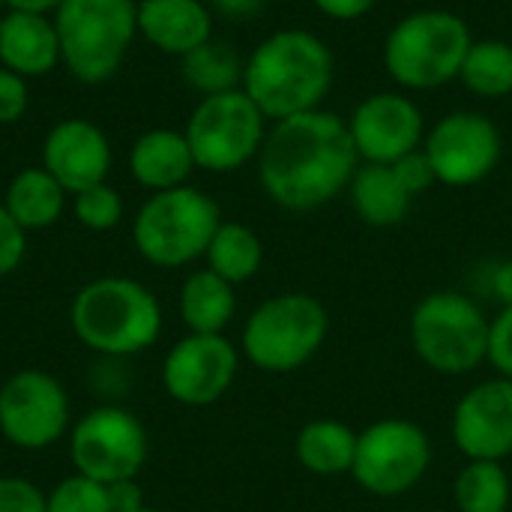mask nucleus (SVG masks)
Wrapping results in <instances>:
<instances>
[{"label": "nucleus", "instance_id": "72a5a7b5", "mask_svg": "<svg viewBox=\"0 0 512 512\" xmlns=\"http://www.w3.org/2000/svg\"><path fill=\"white\" fill-rule=\"evenodd\" d=\"M393 171H396V177L402 180V186H405L411 195H420V192H426L432 183H438L435 168H432V162H429V156H426L423 150H414V153L402 156L399 162H393Z\"/></svg>", "mask_w": 512, "mask_h": 512}, {"label": "nucleus", "instance_id": "393cba45", "mask_svg": "<svg viewBox=\"0 0 512 512\" xmlns=\"http://www.w3.org/2000/svg\"><path fill=\"white\" fill-rule=\"evenodd\" d=\"M243 69H246V63L240 60V54L231 45L213 42V39H207L204 45H198L195 51H189L183 57L186 84L204 96L237 90L243 84Z\"/></svg>", "mask_w": 512, "mask_h": 512}, {"label": "nucleus", "instance_id": "20e7f679", "mask_svg": "<svg viewBox=\"0 0 512 512\" xmlns=\"http://www.w3.org/2000/svg\"><path fill=\"white\" fill-rule=\"evenodd\" d=\"M471 45L465 18L447 9H420L387 33L384 66L405 90H435L459 78Z\"/></svg>", "mask_w": 512, "mask_h": 512}, {"label": "nucleus", "instance_id": "423d86ee", "mask_svg": "<svg viewBox=\"0 0 512 512\" xmlns=\"http://www.w3.org/2000/svg\"><path fill=\"white\" fill-rule=\"evenodd\" d=\"M219 225V207L210 195L192 186H177L156 192L138 210L132 237L150 264L183 267L198 255H207Z\"/></svg>", "mask_w": 512, "mask_h": 512}, {"label": "nucleus", "instance_id": "f03ea898", "mask_svg": "<svg viewBox=\"0 0 512 512\" xmlns=\"http://www.w3.org/2000/svg\"><path fill=\"white\" fill-rule=\"evenodd\" d=\"M333 51L312 30L267 36L243 69V90L267 120L318 111L333 87Z\"/></svg>", "mask_w": 512, "mask_h": 512}, {"label": "nucleus", "instance_id": "7ed1b4c3", "mask_svg": "<svg viewBox=\"0 0 512 512\" xmlns=\"http://www.w3.org/2000/svg\"><path fill=\"white\" fill-rule=\"evenodd\" d=\"M69 324L90 351L105 357H132L159 339L162 309L153 291L141 282L102 276L75 294Z\"/></svg>", "mask_w": 512, "mask_h": 512}, {"label": "nucleus", "instance_id": "e433bc0d", "mask_svg": "<svg viewBox=\"0 0 512 512\" xmlns=\"http://www.w3.org/2000/svg\"><path fill=\"white\" fill-rule=\"evenodd\" d=\"M210 3L228 18H249L264 6V0H210Z\"/></svg>", "mask_w": 512, "mask_h": 512}, {"label": "nucleus", "instance_id": "a878e982", "mask_svg": "<svg viewBox=\"0 0 512 512\" xmlns=\"http://www.w3.org/2000/svg\"><path fill=\"white\" fill-rule=\"evenodd\" d=\"M465 87L480 99H504L512 93V45L504 39H480L471 45L459 72Z\"/></svg>", "mask_w": 512, "mask_h": 512}, {"label": "nucleus", "instance_id": "9d476101", "mask_svg": "<svg viewBox=\"0 0 512 512\" xmlns=\"http://www.w3.org/2000/svg\"><path fill=\"white\" fill-rule=\"evenodd\" d=\"M75 474L114 486L129 483L147 462V432L135 414L105 405L84 414L69 438Z\"/></svg>", "mask_w": 512, "mask_h": 512}, {"label": "nucleus", "instance_id": "39448f33", "mask_svg": "<svg viewBox=\"0 0 512 512\" xmlns=\"http://www.w3.org/2000/svg\"><path fill=\"white\" fill-rule=\"evenodd\" d=\"M54 27L72 75L99 84L120 69L138 30V6L132 0H63Z\"/></svg>", "mask_w": 512, "mask_h": 512}, {"label": "nucleus", "instance_id": "dca6fc26", "mask_svg": "<svg viewBox=\"0 0 512 512\" xmlns=\"http://www.w3.org/2000/svg\"><path fill=\"white\" fill-rule=\"evenodd\" d=\"M456 447L474 462H498L512 453V381L498 378L474 387L453 417Z\"/></svg>", "mask_w": 512, "mask_h": 512}, {"label": "nucleus", "instance_id": "c756f323", "mask_svg": "<svg viewBox=\"0 0 512 512\" xmlns=\"http://www.w3.org/2000/svg\"><path fill=\"white\" fill-rule=\"evenodd\" d=\"M120 216H123V201L105 183L75 195V219L90 231H108L120 222Z\"/></svg>", "mask_w": 512, "mask_h": 512}, {"label": "nucleus", "instance_id": "ea45409f", "mask_svg": "<svg viewBox=\"0 0 512 512\" xmlns=\"http://www.w3.org/2000/svg\"><path fill=\"white\" fill-rule=\"evenodd\" d=\"M0 6H6V0H0Z\"/></svg>", "mask_w": 512, "mask_h": 512}, {"label": "nucleus", "instance_id": "4be33fe9", "mask_svg": "<svg viewBox=\"0 0 512 512\" xmlns=\"http://www.w3.org/2000/svg\"><path fill=\"white\" fill-rule=\"evenodd\" d=\"M63 204L66 189L45 168H27L15 174V180L9 183L3 207L24 231H39L60 219Z\"/></svg>", "mask_w": 512, "mask_h": 512}, {"label": "nucleus", "instance_id": "412c9836", "mask_svg": "<svg viewBox=\"0 0 512 512\" xmlns=\"http://www.w3.org/2000/svg\"><path fill=\"white\" fill-rule=\"evenodd\" d=\"M411 198L414 195L402 186L393 165L366 162L363 168H357L351 180V204L357 216L375 228L399 225L411 210Z\"/></svg>", "mask_w": 512, "mask_h": 512}, {"label": "nucleus", "instance_id": "f257e3e1", "mask_svg": "<svg viewBox=\"0 0 512 512\" xmlns=\"http://www.w3.org/2000/svg\"><path fill=\"white\" fill-rule=\"evenodd\" d=\"M357 147L348 123L333 111H306L276 120L261 144L258 177L285 210H315L333 201L357 174Z\"/></svg>", "mask_w": 512, "mask_h": 512}, {"label": "nucleus", "instance_id": "c9c22d12", "mask_svg": "<svg viewBox=\"0 0 512 512\" xmlns=\"http://www.w3.org/2000/svg\"><path fill=\"white\" fill-rule=\"evenodd\" d=\"M327 18H336V21H357L363 18L378 0H312Z\"/></svg>", "mask_w": 512, "mask_h": 512}, {"label": "nucleus", "instance_id": "5701e85b", "mask_svg": "<svg viewBox=\"0 0 512 512\" xmlns=\"http://www.w3.org/2000/svg\"><path fill=\"white\" fill-rule=\"evenodd\" d=\"M234 306V285L213 270L192 273L180 288V315L192 333H222Z\"/></svg>", "mask_w": 512, "mask_h": 512}, {"label": "nucleus", "instance_id": "aec40b11", "mask_svg": "<svg viewBox=\"0 0 512 512\" xmlns=\"http://www.w3.org/2000/svg\"><path fill=\"white\" fill-rule=\"evenodd\" d=\"M129 168L141 186L165 192L186 183L195 168V156L189 150L186 135L174 129H153L135 141L129 153Z\"/></svg>", "mask_w": 512, "mask_h": 512}, {"label": "nucleus", "instance_id": "ddd939ff", "mask_svg": "<svg viewBox=\"0 0 512 512\" xmlns=\"http://www.w3.org/2000/svg\"><path fill=\"white\" fill-rule=\"evenodd\" d=\"M423 153L441 183L474 186L495 171L501 159V132L477 111H453L429 132Z\"/></svg>", "mask_w": 512, "mask_h": 512}, {"label": "nucleus", "instance_id": "f704fd0d", "mask_svg": "<svg viewBox=\"0 0 512 512\" xmlns=\"http://www.w3.org/2000/svg\"><path fill=\"white\" fill-rule=\"evenodd\" d=\"M27 108V84L12 69H0V123L21 120Z\"/></svg>", "mask_w": 512, "mask_h": 512}, {"label": "nucleus", "instance_id": "bb28decb", "mask_svg": "<svg viewBox=\"0 0 512 512\" xmlns=\"http://www.w3.org/2000/svg\"><path fill=\"white\" fill-rule=\"evenodd\" d=\"M207 261L225 282H246L261 267V240L240 222H222L207 246Z\"/></svg>", "mask_w": 512, "mask_h": 512}, {"label": "nucleus", "instance_id": "1a4fd4ad", "mask_svg": "<svg viewBox=\"0 0 512 512\" xmlns=\"http://www.w3.org/2000/svg\"><path fill=\"white\" fill-rule=\"evenodd\" d=\"M417 354L444 375H462L489 357V321L456 291L426 297L411 318Z\"/></svg>", "mask_w": 512, "mask_h": 512}, {"label": "nucleus", "instance_id": "a211bd4d", "mask_svg": "<svg viewBox=\"0 0 512 512\" xmlns=\"http://www.w3.org/2000/svg\"><path fill=\"white\" fill-rule=\"evenodd\" d=\"M138 30L159 51L186 57L210 39L213 21L201 0H144L138 6Z\"/></svg>", "mask_w": 512, "mask_h": 512}, {"label": "nucleus", "instance_id": "6ab92c4d", "mask_svg": "<svg viewBox=\"0 0 512 512\" xmlns=\"http://www.w3.org/2000/svg\"><path fill=\"white\" fill-rule=\"evenodd\" d=\"M0 60L21 78L51 72L60 60L57 27L39 12L12 9L0 21Z\"/></svg>", "mask_w": 512, "mask_h": 512}, {"label": "nucleus", "instance_id": "c85d7f7f", "mask_svg": "<svg viewBox=\"0 0 512 512\" xmlns=\"http://www.w3.org/2000/svg\"><path fill=\"white\" fill-rule=\"evenodd\" d=\"M48 512H117L114 492L84 474L60 480L48 495Z\"/></svg>", "mask_w": 512, "mask_h": 512}, {"label": "nucleus", "instance_id": "b1692460", "mask_svg": "<svg viewBox=\"0 0 512 512\" xmlns=\"http://www.w3.org/2000/svg\"><path fill=\"white\" fill-rule=\"evenodd\" d=\"M354 456H357V435L336 420L309 423L297 438V459L303 462L306 471L321 477L351 471Z\"/></svg>", "mask_w": 512, "mask_h": 512}, {"label": "nucleus", "instance_id": "473e14b6", "mask_svg": "<svg viewBox=\"0 0 512 512\" xmlns=\"http://www.w3.org/2000/svg\"><path fill=\"white\" fill-rule=\"evenodd\" d=\"M24 249H27L24 228L9 216L6 207H0V279L9 276L21 264Z\"/></svg>", "mask_w": 512, "mask_h": 512}, {"label": "nucleus", "instance_id": "4c0bfd02", "mask_svg": "<svg viewBox=\"0 0 512 512\" xmlns=\"http://www.w3.org/2000/svg\"><path fill=\"white\" fill-rule=\"evenodd\" d=\"M63 0H6V6L18 9V12H39L45 15L48 9H57Z\"/></svg>", "mask_w": 512, "mask_h": 512}, {"label": "nucleus", "instance_id": "0eeeda50", "mask_svg": "<svg viewBox=\"0 0 512 512\" xmlns=\"http://www.w3.org/2000/svg\"><path fill=\"white\" fill-rule=\"evenodd\" d=\"M267 117L261 108L249 99L243 87L204 96L201 105L192 111L186 126V141L195 156V165L204 171H237L243 168L255 153H261V144L267 138Z\"/></svg>", "mask_w": 512, "mask_h": 512}, {"label": "nucleus", "instance_id": "4468645a", "mask_svg": "<svg viewBox=\"0 0 512 512\" xmlns=\"http://www.w3.org/2000/svg\"><path fill=\"white\" fill-rule=\"evenodd\" d=\"M237 375V351L222 333H192L180 339L162 369L168 396L180 405H213L222 399Z\"/></svg>", "mask_w": 512, "mask_h": 512}, {"label": "nucleus", "instance_id": "2f4dec72", "mask_svg": "<svg viewBox=\"0 0 512 512\" xmlns=\"http://www.w3.org/2000/svg\"><path fill=\"white\" fill-rule=\"evenodd\" d=\"M489 360L512 381V303L489 324Z\"/></svg>", "mask_w": 512, "mask_h": 512}, {"label": "nucleus", "instance_id": "2eb2a0df", "mask_svg": "<svg viewBox=\"0 0 512 512\" xmlns=\"http://www.w3.org/2000/svg\"><path fill=\"white\" fill-rule=\"evenodd\" d=\"M357 156L372 165H393L420 150L423 111L405 93H375L357 105L348 120Z\"/></svg>", "mask_w": 512, "mask_h": 512}, {"label": "nucleus", "instance_id": "9b49d317", "mask_svg": "<svg viewBox=\"0 0 512 512\" xmlns=\"http://www.w3.org/2000/svg\"><path fill=\"white\" fill-rule=\"evenodd\" d=\"M432 459L429 438L408 420H381L357 438L351 474L372 495H402L426 474Z\"/></svg>", "mask_w": 512, "mask_h": 512}, {"label": "nucleus", "instance_id": "58836bf2", "mask_svg": "<svg viewBox=\"0 0 512 512\" xmlns=\"http://www.w3.org/2000/svg\"><path fill=\"white\" fill-rule=\"evenodd\" d=\"M129 512H156V510H150V507H138V510H129Z\"/></svg>", "mask_w": 512, "mask_h": 512}, {"label": "nucleus", "instance_id": "7c9ffc66", "mask_svg": "<svg viewBox=\"0 0 512 512\" xmlns=\"http://www.w3.org/2000/svg\"><path fill=\"white\" fill-rule=\"evenodd\" d=\"M0 512H48V498L21 477H0Z\"/></svg>", "mask_w": 512, "mask_h": 512}, {"label": "nucleus", "instance_id": "cd10ccee", "mask_svg": "<svg viewBox=\"0 0 512 512\" xmlns=\"http://www.w3.org/2000/svg\"><path fill=\"white\" fill-rule=\"evenodd\" d=\"M456 504L462 512H507V471L498 462H471L456 480Z\"/></svg>", "mask_w": 512, "mask_h": 512}, {"label": "nucleus", "instance_id": "6e6552de", "mask_svg": "<svg viewBox=\"0 0 512 512\" xmlns=\"http://www.w3.org/2000/svg\"><path fill=\"white\" fill-rule=\"evenodd\" d=\"M327 336V312L309 294H282L261 303L243 330L249 360L264 372L303 366Z\"/></svg>", "mask_w": 512, "mask_h": 512}, {"label": "nucleus", "instance_id": "f3484780", "mask_svg": "<svg viewBox=\"0 0 512 512\" xmlns=\"http://www.w3.org/2000/svg\"><path fill=\"white\" fill-rule=\"evenodd\" d=\"M45 171L72 195L105 183L111 165V147L99 126L87 120L57 123L42 147Z\"/></svg>", "mask_w": 512, "mask_h": 512}, {"label": "nucleus", "instance_id": "f8f14e48", "mask_svg": "<svg viewBox=\"0 0 512 512\" xmlns=\"http://www.w3.org/2000/svg\"><path fill=\"white\" fill-rule=\"evenodd\" d=\"M69 429V396L39 369H21L0 387V432L21 450H45Z\"/></svg>", "mask_w": 512, "mask_h": 512}]
</instances>
